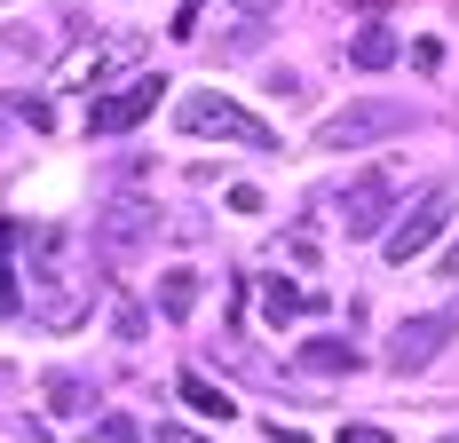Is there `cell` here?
<instances>
[{
  "label": "cell",
  "instance_id": "30bf717a",
  "mask_svg": "<svg viewBox=\"0 0 459 443\" xmlns=\"http://www.w3.org/2000/svg\"><path fill=\"white\" fill-rule=\"evenodd\" d=\"M254 301H262L270 325H293V317H317V309H325L317 285H293V277H262V293H254Z\"/></svg>",
  "mask_w": 459,
  "mask_h": 443
},
{
  "label": "cell",
  "instance_id": "5bb4252c",
  "mask_svg": "<svg viewBox=\"0 0 459 443\" xmlns=\"http://www.w3.org/2000/svg\"><path fill=\"white\" fill-rule=\"evenodd\" d=\"M159 309H167V317L198 309V277H190V269H167V277H159Z\"/></svg>",
  "mask_w": 459,
  "mask_h": 443
},
{
  "label": "cell",
  "instance_id": "7a4b0ae2",
  "mask_svg": "<svg viewBox=\"0 0 459 443\" xmlns=\"http://www.w3.org/2000/svg\"><path fill=\"white\" fill-rule=\"evenodd\" d=\"M175 127L183 135H214V143H246V151H277L270 119H254L246 103H230V95H214V88L183 95V103H175Z\"/></svg>",
  "mask_w": 459,
  "mask_h": 443
},
{
  "label": "cell",
  "instance_id": "8992f818",
  "mask_svg": "<svg viewBox=\"0 0 459 443\" xmlns=\"http://www.w3.org/2000/svg\"><path fill=\"white\" fill-rule=\"evenodd\" d=\"M388 222H396V182H388V167H372L341 190V238H380Z\"/></svg>",
  "mask_w": 459,
  "mask_h": 443
},
{
  "label": "cell",
  "instance_id": "52a82bcc",
  "mask_svg": "<svg viewBox=\"0 0 459 443\" xmlns=\"http://www.w3.org/2000/svg\"><path fill=\"white\" fill-rule=\"evenodd\" d=\"M143 56V32H103V40L72 48L64 64H56V88H95L103 72H119V64H135Z\"/></svg>",
  "mask_w": 459,
  "mask_h": 443
},
{
  "label": "cell",
  "instance_id": "ac0fdd59",
  "mask_svg": "<svg viewBox=\"0 0 459 443\" xmlns=\"http://www.w3.org/2000/svg\"><path fill=\"white\" fill-rule=\"evenodd\" d=\"M16 285H24V277L0 262V317H24V293H16Z\"/></svg>",
  "mask_w": 459,
  "mask_h": 443
},
{
  "label": "cell",
  "instance_id": "d6986e66",
  "mask_svg": "<svg viewBox=\"0 0 459 443\" xmlns=\"http://www.w3.org/2000/svg\"><path fill=\"white\" fill-rule=\"evenodd\" d=\"M341 443H388V428H341Z\"/></svg>",
  "mask_w": 459,
  "mask_h": 443
},
{
  "label": "cell",
  "instance_id": "e0dca14e",
  "mask_svg": "<svg viewBox=\"0 0 459 443\" xmlns=\"http://www.w3.org/2000/svg\"><path fill=\"white\" fill-rule=\"evenodd\" d=\"M88 443H143V420L135 412H103V420L88 428Z\"/></svg>",
  "mask_w": 459,
  "mask_h": 443
},
{
  "label": "cell",
  "instance_id": "ffe728a7",
  "mask_svg": "<svg viewBox=\"0 0 459 443\" xmlns=\"http://www.w3.org/2000/svg\"><path fill=\"white\" fill-rule=\"evenodd\" d=\"M16 238H24V230H16V222H0V262L16 254Z\"/></svg>",
  "mask_w": 459,
  "mask_h": 443
},
{
  "label": "cell",
  "instance_id": "2e32d148",
  "mask_svg": "<svg viewBox=\"0 0 459 443\" xmlns=\"http://www.w3.org/2000/svg\"><path fill=\"white\" fill-rule=\"evenodd\" d=\"M48 404H56V412H88L95 388L80 380V372H56V380H48Z\"/></svg>",
  "mask_w": 459,
  "mask_h": 443
},
{
  "label": "cell",
  "instance_id": "9a60e30c",
  "mask_svg": "<svg viewBox=\"0 0 459 443\" xmlns=\"http://www.w3.org/2000/svg\"><path fill=\"white\" fill-rule=\"evenodd\" d=\"M183 404H190V412H206V420H230V396L206 380V372H183Z\"/></svg>",
  "mask_w": 459,
  "mask_h": 443
},
{
  "label": "cell",
  "instance_id": "7402d4cb",
  "mask_svg": "<svg viewBox=\"0 0 459 443\" xmlns=\"http://www.w3.org/2000/svg\"><path fill=\"white\" fill-rule=\"evenodd\" d=\"M444 443H459V436H444Z\"/></svg>",
  "mask_w": 459,
  "mask_h": 443
},
{
  "label": "cell",
  "instance_id": "4fadbf2b",
  "mask_svg": "<svg viewBox=\"0 0 459 443\" xmlns=\"http://www.w3.org/2000/svg\"><path fill=\"white\" fill-rule=\"evenodd\" d=\"M301 372H357V349H349V341H309V349H301Z\"/></svg>",
  "mask_w": 459,
  "mask_h": 443
},
{
  "label": "cell",
  "instance_id": "277c9868",
  "mask_svg": "<svg viewBox=\"0 0 459 443\" xmlns=\"http://www.w3.org/2000/svg\"><path fill=\"white\" fill-rule=\"evenodd\" d=\"M388 135H404V103H388V95H365V103H349V111H333L317 127L325 151H365V143H388Z\"/></svg>",
  "mask_w": 459,
  "mask_h": 443
},
{
  "label": "cell",
  "instance_id": "5b68a950",
  "mask_svg": "<svg viewBox=\"0 0 459 443\" xmlns=\"http://www.w3.org/2000/svg\"><path fill=\"white\" fill-rule=\"evenodd\" d=\"M159 95H167L159 72H127L119 88H103V95L88 103V135H127L135 119H151V103H159Z\"/></svg>",
  "mask_w": 459,
  "mask_h": 443
},
{
  "label": "cell",
  "instance_id": "6da1fadb",
  "mask_svg": "<svg viewBox=\"0 0 459 443\" xmlns=\"http://www.w3.org/2000/svg\"><path fill=\"white\" fill-rule=\"evenodd\" d=\"M80 246H72V230H32V246H24V317L32 325H48V333H80L95 309V285L88 269L72 262Z\"/></svg>",
  "mask_w": 459,
  "mask_h": 443
},
{
  "label": "cell",
  "instance_id": "9c48e42d",
  "mask_svg": "<svg viewBox=\"0 0 459 443\" xmlns=\"http://www.w3.org/2000/svg\"><path fill=\"white\" fill-rule=\"evenodd\" d=\"M270 16H277V0H214V48L222 56H246V48L270 32Z\"/></svg>",
  "mask_w": 459,
  "mask_h": 443
},
{
  "label": "cell",
  "instance_id": "8fae6325",
  "mask_svg": "<svg viewBox=\"0 0 459 443\" xmlns=\"http://www.w3.org/2000/svg\"><path fill=\"white\" fill-rule=\"evenodd\" d=\"M151 222H159L151 206H135V198H119V206H111V230H103V246H111V254H135Z\"/></svg>",
  "mask_w": 459,
  "mask_h": 443
},
{
  "label": "cell",
  "instance_id": "3957f363",
  "mask_svg": "<svg viewBox=\"0 0 459 443\" xmlns=\"http://www.w3.org/2000/svg\"><path fill=\"white\" fill-rule=\"evenodd\" d=\"M452 214H459V182H428L412 206H404V222H396V230H380V254H388L396 269L420 262V254L436 246V230H444Z\"/></svg>",
  "mask_w": 459,
  "mask_h": 443
},
{
  "label": "cell",
  "instance_id": "44dd1931",
  "mask_svg": "<svg viewBox=\"0 0 459 443\" xmlns=\"http://www.w3.org/2000/svg\"><path fill=\"white\" fill-rule=\"evenodd\" d=\"M159 443H198V436H190V428H159Z\"/></svg>",
  "mask_w": 459,
  "mask_h": 443
},
{
  "label": "cell",
  "instance_id": "ba28073f",
  "mask_svg": "<svg viewBox=\"0 0 459 443\" xmlns=\"http://www.w3.org/2000/svg\"><path fill=\"white\" fill-rule=\"evenodd\" d=\"M452 333H459V309L404 317V325H396V341H388V364H396V372H420V364H436V356H444Z\"/></svg>",
  "mask_w": 459,
  "mask_h": 443
},
{
  "label": "cell",
  "instance_id": "7c38bea8",
  "mask_svg": "<svg viewBox=\"0 0 459 443\" xmlns=\"http://www.w3.org/2000/svg\"><path fill=\"white\" fill-rule=\"evenodd\" d=\"M349 64H357V72H388V64H396V32H388V24H365V32L349 40Z\"/></svg>",
  "mask_w": 459,
  "mask_h": 443
}]
</instances>
